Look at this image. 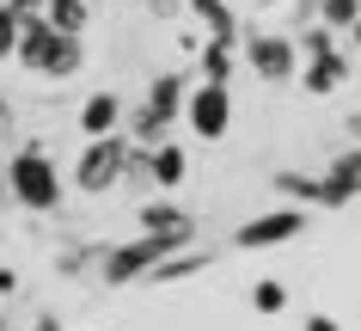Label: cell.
Instances as JSON below:
<instances>
[{"instance_id":"obj_10","label":"cell","mask_w":361,"mask_h":331,"mask_svg":"<svg viewBox=\"0 0 361 331\" xmlns=\"http://www.w3.org/2000/svg\"><path fill=\"white\" fill-rule=\"evenodd\" d=\"M135 227H141V234H190V239H196L190 209H178L171 196H147V203L135 209Z\"/></svg>"},{"instance_id":"obj_27","label":"cell","mask_w":361,"mask_h":331,"mask_svg":"<svg viewBox=\"0 0 361 331\" xmlns=\"http://www.w3.org/2000/svg\"><path fill=\"white\" fill-rule=\"evenodd\" d=\"M6 123H13V104H6V98H0V129H6Z\"/></svg>"},{"instance_id":"obj_33","label":"cell","mask_w":361,"mask_h":331,"mask_svg":"<svg viewBox=\"0 0 361 331\" xmlns=\"http://www.w3.org/2000/svg\"><path fill=\"white\" fill-rule=\"evenodd\" d=\"M233 6H245V0H233Z\"/></svg>"},{"instance_id":"obj_25","label":"cell","mask_w":361,"mask_h":331,"mask_svg":"<svg viewBox=\"0 0 361 331\" xmlns=\"http://www.w3.org/2000/svg\"><path fill=\"white\" fill-rule=\"evenodd\" d=\"M13 6H19V13H43V6H49V0H13Z\"/></svg>"},{"instance_id":"obj_2","label":"cell","mask_w":361,"mask_h":331,"mask_svg":"<svg viewBox=\"0 0 361 331\" xmlns=\"http://www.w3.org/2000/svg\"><path fill=\"white\" fill-rule=\"evenodd\" d=\"M184 246H196V239H190V234H135V239H123V246H111V252L98 258V276H104L111 289L147 282L153 264H166V258L184 252Z\"/></svg>"},{"instance_id":"obj_9","label":"cell","mask_w":361,"mask_h":331,"mask_svg":"<svg viewBox=\"0 0 361 331\" xmlns=\"http://www.w3.org/2000/svg\"><path fill=\"white\" fill-rule=\"evenodd\" d=\"M349 74H355V61L343 56V49H331V56H312L300 68V86H306V98H331V92L349 86Z\"/></svg>"},{"instance_id":"obj_6","label":"cell","mask_w":361,"mask_h":331,"mask_svg":"<svg viewBox=\"0 0 361 331\" xmlns=\"http://www.w3.org/2000/svg\"><path fill=\"white\" fill-rule=\"evenodd\" d=\"M245 49L251 74L264 80V86H288V80H300V43L294 37H276V31H245L239 37Z\"/></svg>"},{"instance_id":"obj_13","label":"cell","mask_w":361,"mask_h":331,"mask_svg":"<svg viewBox=\"0 0 361 331\" xmlns=\"http://www.w3.org/2000/svg\"><path fill=\"white\" fill-rule=\"evenodd\" d=\"M324 178H331L337 203H355V196H361V141H349L337 160H324Z\"/></svg>"},{"instance_id":"obj_1","label":"cell","mask_w":361,"mask_h":331,"mask_svg":"<svg viewBox=\"0 0 361 331\" xmlns=\"http://www.w3.org/2000/svg\"><path fill=\"white\" fill-rule=\"evenodd\" d=\"M13 68H25V74H37V80H74L86 68V37L56 31L49 13H25V37H19Z\"/></svg>"},{"instance_id":"obj_23","label":"cell","mask_w":361,"mask_h":331,"mask_svg":"<svg viewBox=\"0 0 361 331\" xmlns=\"http://www.w3.org/2000/svg\"><path fill=\"white\" fill-rule=\"evenodd\" d=\"M0 294H19V270H6V264H0Z\"/></svg>"},{"instance_id":"obj_22","label":"cell","mask_w":361,"mask_h":331,"mask_svg":"<svg viewBox=\"0 0 361 331\" xmlns=\"http://www.w3.org/2000/svg\"><path fill=\"white\" fill-rule=\"evenodd\" d=\"M306 331H343V325L331 319V313H306Z\"/></svg>"},{"instance_id":"obj_30","label":"cell","mask_w":361,"mask_h":331,"mask_svg":"<svg viewBox=\"0 0 361 331\" xmlns=\"http://www.w3.org/2000/svg\"><path fill=\"white\" fill-rule=\"evenodd\" d=\"M251 6H288V0H251Z\"/></svg>"},{"instance_id":"obj_29","label":"cell","mask_w":361,"mask_h":331,"mask_svg":"<svg viewBox=\"0 0 361 331\" xmlns=\"http://www.w3.org/2000/svg\"><path fill=\"white\" fill-rule=\"evenodd\" d=\"M349 43H355V49H361V19H355V31H349Z\"/></svg>"},{"instance_id":"obj_28","label":"cell","mask_w":361,"mask_h":331,"mask_svg":"<svg viewBox=\"0 0 361 331\" xmlns=\"http://www.w3.org/2000/svg\"><path fill=\"white\" fill-rule=\"evenodd\" d=\"M6 203H13V191H6V178H0V209H6Z\"/></svg>"},{"instance_id":"obj_18","label":"cell","mask_w":361,"mask_h":331,"mask_svg":"<svg viewBox=\"0 0 361 331\" xmlns=\"http://www.w3.org/2000/svg\"><path fill=\"white\" fill-rule=\"evenodd\" d=\"M19 37H25V13L13 6V0H0V61L19 56Z\"/></svg>"},{"instance_id":"obj_7","label":"cell","mask_w":361,"mask_h":331,"mask_svg":"<svg viewBox=\"0 0 361 331\" xmlns=\"http://www.w3.org/2000/svg\"><path fill=\"white\" fill-rule=\"evenodd\" d=\"M184 123H190L196 141H221L233 129V92L221 86V80H196L190 104H184Z\"/></svg>"},{"instance_id":"obj_32","label":"cell","mask_w":361,"mask_h":331,"mask_svg":"<svg viewBox=\"0 0 361 331\" xmlns=\"http://www.w3.org/2000/svg\"><path fill=\"white\" fill-rule=\"evenodd\" d=\"M0 331H6V313H0Z\"/></svg>"},{"instance_id":"obj_20","label":"cell","mask_w":361,"mask_h":331,"mask_svg":"<svg viewBox=\"0 0 361 331\" xmlns=\"http://www.w3.org/2000/svg\"><path fill=\"white\" fill-rule=\"evenodd\" d=\"M319 19L331 25V31H355V19H361V0H319Z\"/></svg>"},{"instance_id":"obj_15","label":"cell","mask_w":361,"mask_h":331,"mask_svg":"<svg viewBox=\"0 0 361 331\" xmlns=\"http://www.w3.org/2000/svg\"><path fill=\"white\" fill-rule=\"evenodd\" d=\"M209 270V252H202V246H184V252H171L166 264H153V289H171V282H190V276H202Z\"/></svg>"},{"instance_id":"obj_11","label":"cell","mask_w":361,"mask_h":331,"mask_svg":"<svg viewBox=\"0 0 361 331\" xmlns=\"http://www.w3.org/2000/svg\"><path fill=\"white\" fill-rule=\"evenodd\" d=\"M147 104H153V117L166 123V129H171V123H184V104H190V80L178 74V68H166V74L147 86Z\"/></svg>"},{"instance_id":"obj_19","label":"cell","mask_w":361,"mask_h":331,"mask_svg":"<svg viewBox=\"0 0 361 331\" xmlns=\"http://www.w3.org/2000/svg\"><path fill=\"white\" fill-rule=\"evenodd\" d=\"M294 43H300V56L312 61V56H331V49H337V31H331L324 19H312V25H300V37H294Z\"/></svg>"},{"instance_id":"obj_17","label":"cell","mask_w":361,"mask_h":331,"mask_svg":"<svg viewBox=\"0 0 361 331\" xmlns=\"http://www.w3.org/2000/svg\"><path fill=\"white\" fill-rule=\"evenodd\" d=\"M43 13H49V25H56V31L86 37V25H92V0H49Z\"/></svg>"},{"instance_id":"obj_26","label":"cell","mask_w":361,"mask_h":331,"mask_svg":"<svg viewBox=\"0 0 361 331\" xmlns=\"http://www.w3.org/2000/svg\"><path fill=\"white\" fill-rule=\"evenodd\" d=\"M349 141H361V111H355V117H349Z\"/></svg>"},{"instance_id":"obj_5","label":"cell","mask_w":361,"mask_h":331,"mask_svg":"<svg viewBox=\"0 0 361 331\" xmlns=\"http://www.w3.org/2000/svg\"><path fill=\"white\" fill-rule=\"evenodd\" d=\"M306 221H312V215H306V203H276V209H264V215H251V221H239V227H233V246H239V252H269V246H294V239L306 234Z\"/></svg>"},{"instance_id":"obj_3","label":"cell","mask_w":361,"mask_h":331,"mask_svg":"<svg viewBox=\"0 0 361 331\" xmlns=\"http://www.w3.org/2000/svg\"><path fill=\"white\" fill-rule=\"evenodd\" d=\"M6 191H13V203H19V209L49 215V209H61V166L43 154L37 141H25L19 154L6 160Z\"/></svg>"},{"instance_id":"obj_12","label":"cell","mask_w":361,"mask_h":331,"mask_svg":"<svg viewBox=\"0 0 361 331\" xmlns=\"http://www.w3.org/2000/svg\"><path fill=\"white\" fill-rule=\"evenodd\" d=\"M123 117H129V111H123V98H116V92H86V104H80V136H86V141H92V136H116Z\"/></svg>"},{"instance_id":"obj_8","label":"cell","mask_w":361,"mask_h":331,"mask_svg":"<svg viewBox=\"0 0 361 331\" xmlns=\"http://www.w3.org/2000/svg\"><path fill=\"white\" fill-rule=\"evenodd\" d=\"M276 191H282L288 203H306V209H343L324 172H300V166H282V172H276Z\"/></svg>"},{"instance_id":"obj_24","label":"cell","mask_w":361,"mask_h":331,"mask_svg":"<svg viewBox=\"0 0 361 331\" xmlns=\"http://www.w3.org/2000/svg\"><path fill=\"white\" fill-rule=\"evenodd\" d=\"M31 331H61V319H56V313H37V325H31Z\"/></svg>"},{"instance_id":"obj_14","label":"cell","mask_w":361,"mask_h":331,"mask_svg":"<svg viewBox=\"0 0 361 331\" xmlns=\"http://www.w3.org/2000/svg\"><path fill=\"white\" fill-rule=\"evenodd\" d=\"M147 166H153V191H178L190 172V154L178 141H159V148H147Z\"/></svg>"},{"instance_id":"obj_16","label":"cell","mask_w":361,"mask_h":331,"mask_svg":"<svg viewBox=\"0 0 361 331\" xmlns=\"http://www.w3.org/2000/svg\"><path fill=\"white\" fill-rule=\"evenodd\" d=\"M233 56H239V43H227V37H209L202 49H196V74L202 80H221V86H233Z\"/></svg>"},{"instance_id":"obj_4","label":"cell","mask_w":361,"mask_h":331,"mask_svg":"<svg viewBox=\"0 0 361 331\" xmlns=\"http://www.w3.org/2000/svg\"><path fill=\"white\" fill-rule=\"evenodd\" d=\"M129 154H135L129 129L92 136L86 148H80V160H74V191L80 196H111L116 184H123V172H129Z\"/></svg>"},{"instance_id":"obj_31","label":"cell","mask_w":361,"mask_h":331,"mask_svg":"<svg viewBox=\"0 0 361 331\" xmlns=\"http://www.w3.org/2000/svg\"><path fill=\"white\" fill-rule=\"evenodd\" d=\"M0 178H6V160H0Z\"/></svg>"},{"instance_id":"obj_21","label":"cell","mask_w":361,"mask_h":331,"mask_svg":"<svg viewBox=\"0 0 361 331\" xmlns=\"http://www.w3.org/2000/svg\"><path fill=\"white\" fill-rule=\"evenodd\" d=\"M251 307H257V313H282V307H288V289H282V282H269V276H264V282L251 289Z\"/></svg>"}]
</instances>
